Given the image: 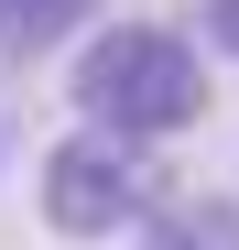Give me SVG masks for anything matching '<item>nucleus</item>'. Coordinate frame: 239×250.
Here are the masks:
<instances>
[{"mask_svg":"<svg viewBox=\"0 0 239 250\" xmlns=\"http://www.w3.org/2000/svg\"><path fill=\"white\" fill-rule=\"evenodd\" d=\"M76 87V120H98V131H131V142H174L207 120V65H196V33L174 22H109L76 44L65 65Z\"/></svg>","mask_w":239,"mask_h":250,"instance_id":"f257e3e1","label":"nucleus"},{"mask_svg":"<svg viewBox=\"0 0 239 250\" xmlns=\"http://www.w3.org/2000/svg\"><path fill=\"white\" fill-rule=\"evenodd\" d=\"M44 229L55 239H109V229H141L152 218V196H163V174H152V142H131V131H65L55 152H44Z\"/></svg>","mask_w":239,"mask_h":250,"instance_id":"f03ea898","label":"nucleus"},{"mask_svg":"<svg viewBox=\"0 0 239 250\" xmlns=\"http://www.w3.org/2000/svg\"><path fill=\"white\" fill-rule=\"evenodd\" d=\"M141 250H239V196H185V207H163Z\"/></svg>","mask_w":239,"mask_h":250,"instance_id":"7ed1b4c3","label":"nucleus"},{"mask_svg":"<svg viewBox=\"0 0 239 250\" xmlns=\"http://www.w3.org/2000/svg\"><path fill=\"white\" fill-rule=\"evenodd\" d=\"M76 11H87V0H0V44H11V55H33V44H55Z\"/></svg>","mask_w":239,"mask_h":250,"instance_id":"20e7f679","label":"nucleus"},{"mask_svg":"<svg viewBox=\"0 0 239 250\" xmlns=\"http://www.w3.org/2000/svg\"><path fill=\"white\" fill-rule=\"evenodd\" d=\"M196 33H207L218 55H239V0H207V22H196Z\"/></svg>","mask_w":239,"mask_h":250,"instance_id":"39448f33","label":"nucleus"}]
</instances>
